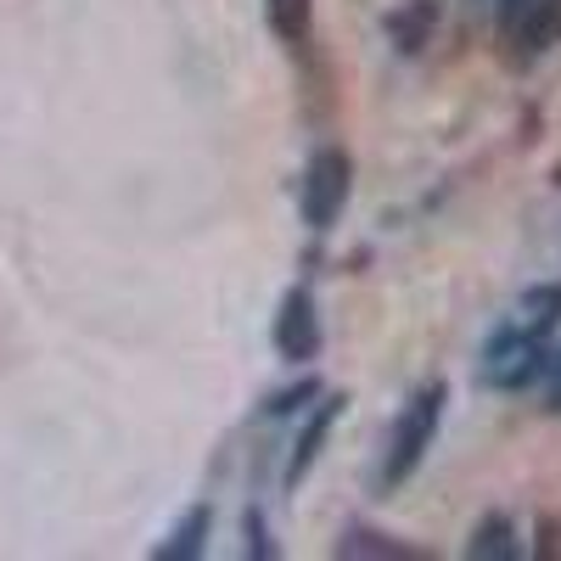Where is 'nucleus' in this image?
I'll list each match as a JSON object with an SVG mask.
<instances>
[{
  "instance_id": "f03ea898",
  "label": "nucleus",
  "mask_w": 561,
  "mask_h": 561,
  "mask_svg": "<svg viewBox=\"0 0 561 561\" xmlns=\"http://www.w3.org/2000/svg\"><path fill=\"white\" fill-rule=\"evenodd\" d=\"M348 192H354V163L343 147H320L298 180V208H304V225L309 230H332L337 214L348 208Z\"/></svg>"
},
{
  "instance_id": "9b49d317",
  "label": "nucleus",
  "mask_w": 561,
  "mask_h": 561,
  "mask_svg": "<svg viewBox=\"0 0 561 561\" xmlns=\"http://www.w3.org/2000/svg\"><path fill=\"white\" fill-rule=\"evenodd\" d=\"M264 18H270L275 39L304 45L309 28H314V0H264Z\"/></svg>"
},
{
  "instance_id": "9d476101",
  "label": "nucleus",
  "mask_w": 561,
  "mask_h": 561,
  "mask_svg": "<svg viewBox=\"0 0 561 561\" xmlns=\"http://www.w3.org/2000/svg\"><path fill=\"white\" fill-rule=\"evenodd\" d=\"M433 28H438V0H410V7L388 18V34L399 39V51H421Z\"/></svg>"
},
{
  "instance_id": "20e7f679",
  "label": "nucleus",
  "mask_w": 561,
  "mask_h": 561,
  "mask_svg": "<svg viewBox=\"0 0 561 561\" xmlns=\"http://www.w3.org/2000/svg\"><path fill=\"white\" fill-rule=\"evenodd\" d=\"M561 34V0H500V45L511 62L539 57Z\"/></svg>"
},
{
  "instance_id": "7ed1b4c3",
  "label": "nucleus",
  "mask_w": 561,
  "mask_h": 561,
  "mask_svg": "<svg viewBox=\"0 0 561 561\" xmlns=\"http://www.w3.org/2000/svg\"><path fill=\"white\" fill-rule=\"evenodd\" d=\"M545 365H550L545 337L523 332V325H511V332H500V337L483 348L478 377H483L489 388H500V393H517V388H528V382L545 377Z\"/></svg>"
},
{
  "instance_id": "f8f14e48",
  "label": "nucleus",
  "mask_w": 561,
  "mask_h": 561,
  "mask_svg": "<svg viewBox=\"0 0 561 561\" xmlns=\"http://www.w3.org/2000/svg\"><path fill=\"white\" fill-rule=\"evenodd\" d=\"M561 320V287H528L517 298V325L534 337H550V325Z\"/></svg>"
},
{
  "instance_id": "4468645a",
  "label": "nucleus",
  "mask_w": 561,
  "mask_h": 561,
  "mask_svg": "<svg viewBox=\"0 0 561 561\" xmlns=\"http://www.w3.org/2000/svg\"><path fill=\"white\" fill-rule=\"evenodd\" d=\"M528 556H539V561H561V517H539V523H534V545H528Z\"/></svg>"
},
{
  "instance_id": "f257e3e1",
  "label": "nucleus",
  "mask_w": 561,
  "mask_h": 561,
  "mask_svg": "<svg viewBox=\"0 0 561 561\" xmlns=\"http://www.w3.org/2000/svg\"><path fill=\"white\" fill-rule=\"evenodd\" d=\"M444 404H449V382H427L415 388L388 433V460H382V489H399L421 460H427L433 438H438V421H444Z\"/></svg>"
},
{
  "instance_id": "1a4fd4ad",
  "label": "nucleus",
  "mask_w": 561,
  "mask_h": 561,
  "mask_svg": "<svg viewBox=\"0 0 561 561\" xmlns=\"http://www.w3.org/2000/svg\"><path fill=\"white\" fill-rule=\"evenodd\" d=\"M337 556H348V561H427V550L399 545V539H388V534H365V528L343 534V539H337Z\"/></svg>"
},
{
  "instance_id": "2eb2a0df",
  "label": "nucleus",
  "mask_w": 561,
  "mask_h": 561,
  "mask_svg": "<svg viewBox=\"0 0 561 561\" xmlns=\"http://www.w3.org/2000/svg\"><path fill=\"white\" fill-rule=\"evenodd\" d=\"M242 534H248V556L253 561H275V545H270V528H264V511L259 505L242 517Z\"/></svg>"
},
{
  "instance_id": "dca6fc26",
  "label": "nucleus",
  "mask_w": 561,
  "mask_h": 561,
  "mask_svg": "<svg viewBox=\"0 0 561 561\" xmlns=\"http://www.w3.org/2000/svg\"><path fill=\"white\" fill-rule=\"evenodd\" d=\"M545 370H550V404L561 410V354H550V365H545Z\"/></svg>"
},
{
  "instance_id": "0eeeda50",
  "label": "nucleus",
  "mask_w": 561,
  "mask_h": 561,
  "mask_svg": "<svg viewBox=\"0 0 561 561\" xmlns=\"http://www.w3.org/2000/svg\"><path fill=\"white\" fill-rule=\"evenodd\" d=\"M466 556H472V561H517V556H523L517 523H511L505 511H489V517L472 528V545H466Z\"/></svg>"
},
{
  "instance_id": "6e6552de",
  "label": "nucleus",
  "mask_w": 561,
  "mask_h": 561,
  "mask_svg": "<svg viewBox=\"0 0 561 561\" xmlns=\"http://www.w3.org/2000/svg\"><path fill=\"white\" fill-rule=\"evenodd\" d=\"M208 528H214V511L208 505H192L185 517L174 523V534L152 550L158 561H197L203 556V545H208Z\"/></svg>"
},
{
  "instance_id": "423d86ee",
  "label": "nucleus",
  "mask_w": 561,
  "mask_h": 561,
  "mask_svg": "<svg viewBox=\"0 0 561 561\" xmlns=\"http://www.w3.org/2000/svg\"><path fill=\"white\" fill-rule=\"evenodd\" d=\"M343 410H348V393H320L314 415L304 421V433H298V444H293V460H287V489H298V483L314 472V460H320L325 438H332V427L343 421Z\"/></svg>"
},
{
  "instance_id": "39448f33",
  "label": "nucleus",
  "mask_w": 561,
  "mask_h": 561,
  "mask_svg": "<svg viewBox=\"0 0 561 561\" xmlns=\"http://www.w3.org/2000/svg\"><path fill=\"white\" fill-rule=\"evenodd\" d=\"M275 354L280 359H314L320 354V314H314V298H309V287H293L287 298H280V309H275Z\"/></svg>"
},
{
  "instance_id": "ddd939ff",
  "label": "nucleus",
  "mask_w": 561,
  "mask_h": 561,
  "mask_svg": "<svg viewBox=\"0 0 561 561\" xmlns=\"http://www.w3.org/2000/svg\"><path fill=\"white\" fill-rule=\"evenodd\" d=\"M304 399H320V382L314 377H304L298 388H280V393H270V415H293V410H304Z\"/></svg>"
}]
</instances>
